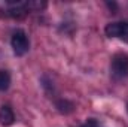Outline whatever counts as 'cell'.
<instances>
[{
	"mask_svg": "<svg viewBox=\"0 0 128 127\" xmlns=\"http://www.w3.org/2000/svg\"><path fill=\"white\" fill-rule=\"evenodd\" d=\"M110 72L115 78H127L128 76V55L124 52H118L113 55L110 63Z\"/></svg>",
	"mask_w": 128,
	"mask_h": 127,
	"instance_id": "cell-1",
	"label": "cell"
},
{
	"mask_svg": "<svg viewBox=\"0 0 128 127\" xmlns=\"http://www.w3.org/2000/svg\"><path fill=\"white\" fill-rule=\"evenodd\" d=\"M10 45H12V49H14V54L21 57L24 54L28 52V48H30V42H28V37L24 30H16V32L12 34V39H10Z\"/></svg>",
	"mask_w": 128,
	"mask_h": 127,
	"instance_id": "cell-2",
	"label": "cell"
},
{
	"mask_svg": "<svg viewBox=\"0 0 128 127\" xmlns=\"http://www.w3.org/2000/svg\"><path fill=\"white\" fill-rule=\"evenodd\" d=\"M104 33L107 37H119L128 43V21L127 23H110L106 26Z\"/></svg>",
	"mask_w": 128,
	"mask_h": 127,
	"instance_id": "cell-3",
	"label": "cell"
},
{
	"mask_svg": "<svg viewBox=\"0 0 128 127\" xmlns=\"http://www.w3.org/2000/svg\"><path fill=\"white\" fill-rule=\"evenodd\" d=\"M15 123V114L9 105H3L0 108V124L3 127H9Z\"/></svg>",
	"mask_w": 128,
	"mask_h": 127,
	"instance_id": "cell-4",
	"label": "cell"
},
{
	"mask_svg": "<svg viewBox=\"0 0 128 127\" xmlns=\"http://www.w3.org/2000/svg\"><path fill=\"white\" fill-rule=\"evenodd\" d=\"M55 108L60 114H64V115H68L74 111V103L67 100V99H58L55 102Z\"/></svg>",
	"mask_w": 128,
	"mask_h": 127,
	"instance_id": "cell-5",
	"label": "cell"
},
{
	"mask_svg": "<svg viewBox=\"0 0 128 127\" xmlns=\"http://www.w3.org/2000/svg\"><path fill=\"white\" fill-rule=\"evenodd\" d=\"M10 85V75L6 70H0V91H6Z\"/></svg>",
	"mask_w": 128,
	"mask_h": 127,
	"instance_id": "cell-6",
	"label": "cell"
},
{
	"mask_svg": "<svg viewBox=\"0 0 128 127\" xmlns=\"http://www.w3.org/2000/svg\"><path fill=\"white\" fill-rule=\"evenodd\" d=\"M79 127H104L100 121H97L96 118H88L82 126H79Z\"/></svg>",
	"mask_w": 128,
	"mask_h": 127,
	"instance_id": "cell-7",
	"label": "cell"
},
{
	"mask_svg": "<svg viewBox=\"0 0 128 127\" xmlns=\"http://www.w3.org/2000/svg\"><path fill=\"white\" fill-rule=\"evenodd\" d=\"M42 85H43V88H45L46 91H49V90L54 88V84H52V81L48 79V76H43V78H42Z\"/></svg>",
	"mask_w": 128,
	"mask_h": 127,
	"instance_id": "cell-8",
	"label": "cell"
},
{
	"mask_svg": "<svg viewBox=\"0 0 128 127\" xmlns=\"http://www.w3.org/2000/svg\"><path fill=\"white\" fill-rule=\"evenodd\" d=\"M106 5H107V8H109L110 11H113V14H115V11H116V3H110V2H107Z\"/></svg>",
	"mask_w": 128,
	"mask_h": 127,
	"instance_id": "cell-9",
	"label": "cell"
},
{
	"mask_svg": "<svg viewBox=\"0 0 128 127\" xmlns=\"http://www.w3.org/2000/svg\"><path fill=\"white\" fill-rule=\"evenodd\" d=\"M127 109H128V108H127Z\"/></svg>",
	"mask_w": 128,
	"mask_h": 127,
	"instance_id": "cell-10",
	"label": "cell"
}]
</instances>
